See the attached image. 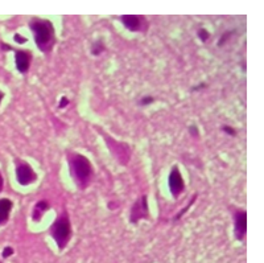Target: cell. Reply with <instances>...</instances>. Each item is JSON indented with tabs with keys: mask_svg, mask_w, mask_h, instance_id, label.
Listing matches in <instances>:
<instances>
[{
	"mask_svg": "<svg viewBox=\"0 0 264 263\" xmlns=\"http://www.w3.org/2000/svg\"><path fill=\"white\" fill-rule=\"evenodd\" d=\"M14 41L15 42H18V44H25L27 42V39L24 36H21L20 33H15L14 35Z\"/></svg>",
	"mask_w": 264,
	"mask_h": 263,
	"instance_id": "22",
	"label": "cell"
},
{
	"mask_svg": "<svg viewBox=\"0 0 264 263\" xmlns=\"http://www.w3.org/2000/svg\"><path fill=\"white\" fill-rule=\"evenodd\" d=\"M4 97H5L4 91H1V90H0V104H1V101L4 100Z\"/></svg>",
	"mask_w": 264,
	"mask_h": 263,
	"instance_id": "25",
	"label": "cell"
},
{
	"mask_svg": "<svg viewBox=\"0 0 264 263\" xmlns=\"http://www.w3.org/2000/svg\"><path fill=\"white\" fill-rule=\"evenodd\" d=\"M3 186H4V179H3V175L0 172V193L3 191Z\"/></svg>",
	"mask_w": 264,
	"mask_h": 263,
	"instance_id": "24",
	"label": "cell"
},
{
	"mask_svg": "<svg viewBox=\"0 0 264 263\" xmlns=\"http://www.w3.org/2000/svg\"><path fill=\"white\" fill-rule=\"evenodd\" d=\"M221 130L224 132V134H227L228 136H237V130L233 127V126H228V124H223Z\"/></svg>",
	"mask_w": 264,
	"mask_h": 263,
	"instance_id": "18",
	"label": "cell"
},
{
	"mask_svg": "<svg viewBox=\"0 0 264 263\" xmlns=\"http://www.w3.org/2000/svg\"><path fill=\"white\" fill-rule=\"evenodd\" d=\"M155 97L152 96H143L139 100V106L144 107V106H149V104H152L155 102Z\"/></svg>",
	"mask_w": 264,
	"mask_h": 263,
	"instance_id": "17",
	"label": "cell"
},
{
	"mask_svg": "<svg viewBox=\"0 0 264 263\" xmlns=\"http://www.w3.org/2000/svg\"><path fill=\"white\" fill-rule=\"evenodd\" d=\"M196 199H197V193H194V195L192 196V199H190V201H189V204L186 205V206H183V208L181 209V210H180L179 213L176 214L175 218H173V220H175V221H179V220H181V218H183V216H185V214L188 213V210L190 208H192V205L194 204V201H196Z\"/></svg>",
	"mask_w": 264,
	"mask_h": 263,
	"instance_id": "14",
	"label": "cell"
},
{
	"mask_svg": "<svg viewBox=\"0 0 264 263\" xmlns=\"http://www.w3.org/2000/svg\"><path fill=\"white\" fill-rule=\"evenodd\" d=\"M234 218V237L237 241H243L247 234V212L237 210L233 214Z\"/></svg>",
	"mask_w": 264,
	"mask_h": 263,
	"instance_id": "9",
	"label": "cell"
},
{
	"mask_svg": "<svg viewBox=\"0 0 264 263\" xmlns=\"http://www.w3.org/2000/svg\"><path fill=\"white\" fill-rule=\"evenodd\" d=\"M104 50H106V44H104L103 39H98V40L93 41V44L90 46V53H91V56H95V57L102 55Z\"/></svg>",
	"mask_w": 264,
	"mask_h": 263,
	"instance_id": "13",
	"label": "cell"
},
{
	"mask_svg": "<svg viewBox=\"0 0 264 263\" xmlns=\"http://www.w3.org/2000/svg\"><path fill=\"white\" fill-rule=\"evenodd\" d=\"M104 141L107 143L108 150L112 154V156L118 160V163L127 164L130 162L131 158V148L127 143H122L115 139H111L108 135H104Z\"/></svg>",
	"mask_w": 264,
	"mask_h": 263,
	"instance_id": "5",
	"label": "cell"
},
{
	"mask_svg": "<svg viewBox=\"0 0 264 263\" xmlns=\"http://www.w3.org/2000/svg\"><path fill=\"white\" fill-rule=\"evenodd\" d=\"M233 35H235V31H234V29L233 31H226V32H223L222 33V36H221L220 41L217 42V45L223 46L224 44H226V42H227V41L231 39V36H233Z\"/></svg>",
	"mask_w": 264,
	"mask_h": 263,
	"instance_id": "16",
	"label": "cell"
},
{
	"mask_svg": "<svg viewBox=\"0 0 264 263\" xmlns=\"http://www.w3.org/2000/svg\"><path fill=\"white\" fill-rule=\"evenodd\" d=\"M69 175L78 189H86L94 179V167L89 158L78 152H67Z\"/></svg>",
	"mask_w": 264,
	"mask_h": 263,
	"instance_id": "1",
	"label": "cell"
},
{
	"mask_svg": "<svg viewBox=\"0 0 264 263\" xmlns=\"http://www.w3.org/2000/svg\"><path fill=\"white\" fill-rule=\"evenodd\" d=\"M50 209V204L46 200H39L32 209V220L35 223H40L46 212Z\"/></svg>",
	"mask_w": 264,
	"mask_h": 263,
	"instance_id": "11",
	"label": "cell"
},
{
	"mask_svg": "<svg viewBox=\"0 0 264 263\" xmlns=\"http://www.w3.org/2000/svg\"><path fill=\"white\" fill-rule=\"evenodd\" d=\"M0 263H1V262H0Z\"/></svg>",
	"mask_w": 264,
	"mask_h": 263,
	"instance_id": "26",
	"label": "cell"
},
{
	"mask_svg": "<svg viewBox=\"0 0 264 263\" xmlns=\"http://www.w3.org/2000/svg\"><path fill=\"white\" fill-rule=\"evenodd\" d=\"M149 217V204H148V196H140L136 200L130 210V223L132 225H138L142 220H147Z\"/></svg>",
	"mask_w": 264,
	"mask_h": 263,
	"instance_id": "7",
	"label": "cell"
},
{
	"mask_svg": "<svg viewBox=\"0 0 264 263\" xmlns=\"http://www.w3.org/2000/svg\"><path fill=\"white\" fill-rule=\"evenodd\" d=\"M188 131H189V134H190V136H193V138H197V139L200 138V128H198L196 124L189 126Z\"/></svg>",
	"mask_w": 264,
	"mask_h": 263,
	"instance_id": "20",
	"label": "cell"
},
{
	"mask_svg": "<svg viewBox=\"0 0 264 263\" xmlns=\"http://www.w3.org/2000/svg\"><path fill=\"white\" fill-rule=\"evenodd\" d=\"M14 253H15L14 247H11V246H7V247H4V249H3L1 257H3L4 259H7V258H9V257H12V255H14Z\"/></svg>",
	"mask_w": 264,
	"mask_h": 263,
	"instance_id": "21",
	"label": "cell"
},
{
	"mask_svg": "<svg viewBox=\"0 0 264 263\" xmlns=\"http://www.w3.org/2000/svg\"><path fill=\"white\" fill-rule=\"evenodd\" d=\"M168 188H169L170 196L173 199L180 197L185 191V180H183V173L180 171V167L177 164L170 168L169 176H168Z\"/></svg>",
	"mask_w": 264,
	"mask_h": 263,
	"instance_id": "6",
	"label": "cell"
},
{
	"mask_svg": "<svg viewBox=\"0 0 264 263\" xmlns=\"http://www.w3.org/2000/svg\"><path fill=\"white\" fill-rule=\"evenodd\" d=\"M122 24L124 25L130 32H147L148 20L142 15H123L121 16Z\"/></svg>",
	"mask_w": 264,
	"mask_h": 263,
	"instance_id": "8",
	"label": "cell"
},
{
	"mask_svg": "<svg viewBox=\"0 0 264 263\" xmlns=\"http://www.w3.org/2000/svg\"><path fill=\"white\" fill-rule=\"evenodd\" d=\"M49 236L54 240L59 250L66 249L73 236L72 221H70V217L66 210L60 213L57 218L54 220V223L49 227Z\"/></svg>",
	"mask_w": 264,
	"mask_h": 263,
	"instance_id": "3",
	"label": "cell"
},
{
	"mask_svg": "<svg viewBox=\"0 0 264 263\" xmlns=\"http://www.w3.org/2000/svg\"><path fill=\"white\" fill-rule=\"evenodd\" d=\"M69 104H70V100H69L66 96H62L61 98H60L59 106H57V107H59L60 110H63V109H66Z\"/></svg>",
	"mask_w": 264,
	"mask_h": 263,
	"instance_id": "19",
	"label": "cell"
},
{
	"mask_svg": "<svg viewBox=\"0 0 264 263\" xmlns=\"http://www.w3.org/2000/svg\"><path fill=\"white\" fill-rule=\"evenodd\" d=\"M15 52V66L20 74H27L31 69L32 52L28 49H16Z\"/></svg>",
	"mask_w": 264,
	"mask_h": 263,
	"instance_id": "10",
	"label": "cell"
},
{
	"mask_svg": "<svg viewBox=\"0 0 264 263\" xmlns=\"http://www.w3.org/2000/svg\"><path fill=\"white\" fill-rule=\"evenodd\" d=\"M210 32H209V29H206V28H200L197 31V37L198 40L201 41V42H207V41L210 40Z\"/></svg>",
	"mask_w": 264,
	"mask_h": 263,
	"instance_id": "15",
	"label": "cell"
},
{
	"mask_svg": "<svg viewBox=\"0 0 264 263\" xmlns=\"http://www.w3.org/2000/svg\"><path fill=\"white\" fill-rule=\"evenodd\" d=\"M29 29L33 35L35 44L41 53L49 55L56 45V28L48 19L35 18L29 21Z\"/></svg>",
	"mask_w": 264,
	"mask_h": 263,
	"instance_id": "2",
	"label": "cell"
},
{
	"mask_svg": "<svg viewBox=\"0 0 264 263\" xmlns=\"http://www.w3.org/2000/svg\"><path fill=\"white\" fill-rule=\"evenodd\" d=\"M206 87H207V83H206V82H200V83H198V85H194V86H192L190 87V91H200V90H202V89H206Z\"/></svg>",
	"mask_w": 264,
	"mask_h": 263,
	"instance_id": "23",
	"label": "cell"
},
{
	"mask_svg": "<svg viewBox=\"0 0 264 263\" xmlns=\"http://www.w3.org/2000/svg\"><path fill=\"white\" fill-rule=\"evenodd\" d=\"M12 208H14V202L11 200L0 199V226L8 223Z\"/></svg>",
	"mask_w": 264,
	"mask_h": 263,
	"instance_id": "12",
	"label": "cell"
},
{
	"mask_svg": "<svg viewBox=\"0 0 264 263\" xmlns=\"http://www.w3.org/2000/svg\"><path fill=\"white\" fill-rule=\"evenodd\" d=\"M16 182L21 186H29L37 182L36 171L31 164L24 160H16Z\"/></svg>",
	"mask_w": 264,
	"mask_h": 263,
	"instance_id": "4",
	"label": "cell"
}]
</instances>
